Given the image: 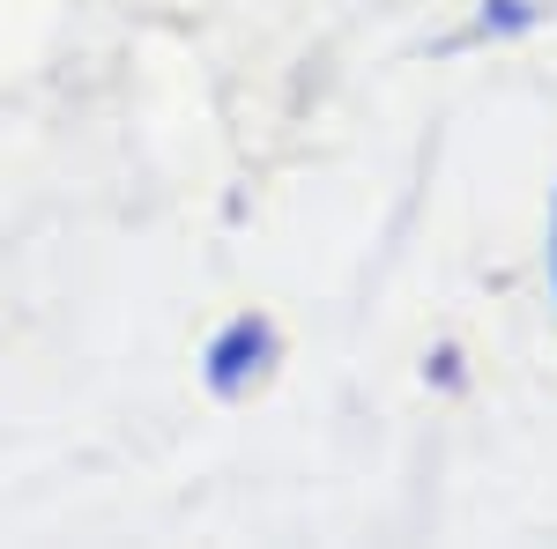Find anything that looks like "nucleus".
<instances>
[{
    "mask_svg": "<svg viewBox=\"0 0 557 549\" xmlns=\"http://www.w3.org/2000/svg\"><path fill=\"white\" fill-rule=\"evenodd\" d=\"M201 364H209V386L231 401V394H246V386L275 364V327H268L260 312H238L231 327H215V341H209Z\"/></svg>",
    "mask_w": 557,
    "mask_h": 549,
    "instance_id": "obj_1",
    "label": "nucleus"
},
{
    "mask_svg": "<svg viewBox=\"0 0 557 549\" xmlns=\"http://www.w3.org/2000/svg\"><path fill=\"white\" fill-rule=\"evenodd\" d=\"M483 30H535L543 23V8L535 0H483V15H475Z\"/></svg>",
    "mask_w": 557,
    "mask_h": 549,
    "instance_id": "obj_2",
    "label": "nucleus"
},
{
    "mask_svg": "<svg viewBox=\"0 0 557 549\" xmlns=\"http://www.w3.org/2000/svg\"><path fill=\"white\" fill-rule=\"evenodd\" d=\"M550 297H557V209H550Z\"/></svg>",
    "mask_w": 557,
    "mask_h": 549,
    "instance_id": "obj_3",
    "label": "nucleus"
}]
</instances>
